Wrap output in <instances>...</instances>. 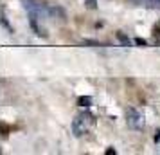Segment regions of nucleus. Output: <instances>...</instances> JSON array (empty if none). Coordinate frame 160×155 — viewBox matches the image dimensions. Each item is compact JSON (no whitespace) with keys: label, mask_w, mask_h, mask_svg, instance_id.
I'll return each mask as SVG.
<instances>
[{"label":"nucleus","mask_w":160,"mask_h":155,"mask_svg":"<svg viewBox=\"0 0 160 155\" xmlns=\"http://www.w3.org/2000/svg\"><path fill=\"white\" fill-rule=\"evenodd\" d=\"M23 9L31 15V18H42V16H49V8H45L40 0H22Z\"/></svg>","instance_id":"1"},{"label":"nucleus","mask_w":160,"mask_h":155,"mask_svg":"<svg viewBox=\"0 0 160 155\" xmlns=\"http://www.w3.org/2000/svg\"><path fill=\"white\" fill-rule=\"evenodd\" d=\"M126 121H128V125L133 130H142L144 128V119H142V116L137 110H133V108H130V110L126 112Z\"/></svg>","instance_id":"2"},{"label":"nucleus","mask_w":160,"mask_h":155,"mask_svg":"<svg viewBox=\"0 0 160 155\" xmlns=\"http://www.w3.org/2000/svg\"><path fill=\"white\" fill-rule=\"evenodd\" d=\"M72 128H74V133L79 137L83 133H87V125H85V116H79V117L74 119L72 123Z\"/></svg>","instance_id":"3"},{"label":"nucleus","mask_w":160,"mask_h":155,"mask_svg":"<svg viewBox=\"0 0 160 155\" xmlns=\"http://www.w3.org/2000/svg\"><path fill=\"white\" fill-rule=\"evenodd\" d=\"M117 40H119V42L124 45V47H130V38L124 36L122 33H117Z\"/></svg>","instance_id":"4"},{"label":"nucleus","mask_w":160,"mask_h":155,"mask_svg":"<svg viewBox=\"0 0 160 155\" xmlns=\"http://www.w3.org/2000/svg\"><path fill=\"white\" fill-rule=\"evenodd\" d=\"M78 103H79L81 106H90L92 99H90V97H79V101H78Z\"/></svg>","instance_id":"5"},{"label":"nucleus","mask_w":160,"mask_h":155,"mask_svg":"<svg viewBox=\"0 0 160 155\" xmlns=\"http://www.w3.org/2000/svg\"><path fill=\"white\" fill-rule=\"evenodd\" d=\"M85 4H87L88 9H95V8H97V0H87Z\"/></svg>","instance_id":"6"},{"label":"nucleus","mask_w":160,"mask_h":155,"mask_svg":"<svg viewBox=\"0 0 160 155\" xmlns=\"http://www.w3.org/2000/svg\"><path fill=\"white\" fill-rule=\"evenodd\" d=\"M135 44H137V45H142V47H144V45H146V40H142V38H135Z\"/></svg>","instance_id":"7"},{"label":"nucleus","mask_w":160,"mask_h":155,"mask_svg":"<svg viewBox=\"0 0 160 155\" xmlns=\"http://www.w3.org/2000/svg\"><path fill=\"white\" fill-rule=\"evenodd\" d=\"M112 153L115 155V150H113V148H108V150H106V155H112Z\"/></svg>","instance_id":"8"}]
</instances>
